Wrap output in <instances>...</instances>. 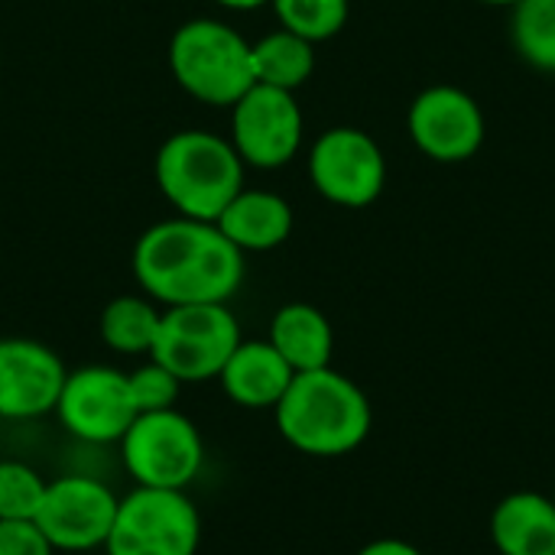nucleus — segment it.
I'll list each match as a JSON object with an SVG mask.
<instances>
[{
    "label": "nucleus",
    "instance_id": "7ed1b4c3",
    "mask_svg": "<svg viewBox=\"0 0 555 555\" xmlns=\"http://www.w3.org/2000/svg\"><path fill=\"white\" fill-rule=\"evenodd\" d=\"M156 185L182 218L215 221L244 189V159L218 133L179 130L156 153Z\"/></svg>",
    "mask_w": 555,
    "mask_h": 555
},
{
    "label": "nucleus",
    "instance_id": "39448f33",
    "mask_svg": "<svg viewBox=\"0 0 555 555\" xmlns=\"http://www.w3.org/2000/svg\"><path fill=\"white\" fill-rule=\"evenodd\" d=\"M241 341V325L228 302L169 306L163 309L150 358L169 367L182 384H202L218 380Z\"/></svg>",
    "mask_w": 555,
    "mask_h": 555
},
{
    "label": "nucleus",
    "instance_id": "cd10ccee",
    "mask_svg": "<svg viewBox=\"0 0 555 555\" xmlns=\"http://www.w3.org/2000/svg\"><path fill=\"white\" fill-rule=\"evenodd\" d=\"M553 501H555V491H553Z\"/></svg>",
    "mask_w": 555,
    "mask_h": 555
},
{
    "label": "nucleus",
    "instance_id": "2eb2a0df",
    "mask_svg": "<svg viewBox=\"0 0 555 555\" xmlns=\"http://www.w3.org/2000/svg\"><path fill=\"white\" fill-rule=\"evenodd\" d=\"M498 555H555V501L537 491H514L491 511Z\"/></svg>",
    "mask_w": 555,
    "mask_h": 555
},
{
    "label": "nucleus",
    "instance_id": "423d86ee",
    "mask_svg": "<svg viewBox=\"0 0 555 555\" xmlns=\"http://www.w3.org/2000/svg\"><path fill=\"white\" fill-rule=\"evenodd\" d=\"M202 517L185 491L133 488L117 501V517L104 543L107 555H195Z\"/></svg>",
    "mask_w": 555,
    "mask_h": 555
},
{
    "label": "nucleus",
    "instance_id": "20e7f679",
    "mask_svg": "<svg viewBox=\"0 0 555 555\" xmlns=\"http://www.w3.org/2000/svg\"><path fill=\"white\" fill-rule=\"evenodd\" d=\"M169 68L185 94L215 107H231L257 85L250 42L221 20L182 23L169 42Z\"/></svg>",
    "mask_w": 555,
    "mask_h": 555
},
{
    "label": "nucleus",
    "instance_id": "4be33fe9",
    "mask_svg": "<svg viewBox=\"0 0 555 555\" xmlns=\"http://www.w3.org/2000/svg\"><path fill=\"white\" fill-rule=\"evenodd\" d=\"M46 485L49 481L26 462H0V520H33Z\"/></svg>",
    "mask_w": 555,
    "mask_h": 555
},
{
    "label": "nucleus",
    "instance_id": "f03ea898",
    "mask_svg": "<svg viewBox=\"0 0 555 555\" xmlns=\"http://www.w3.org/2000/svg\"><path fill=\"white\" fill-rule=\"evenodd\" d=\"M273 416L280 436L312 459L351 455L374 426L367 393L335 367L296 374Z\"/></svg>",
    "mask_w": 555,
    "mask_h": 555
},
{
    "label": "nucleus",
    "instance_id": "6e6552de",
    "mask_svg": "<svg viewBox=\"0 0 555 555\" xmlns=\"http://www.w3.org/2000/svg\"><path fill=\"white\" fill-rule=\"evenodd\" d=\"M309 179L325 202L338 208H367L387 185V156L371 133L332 127L312 143Z\"/></svg>",
    "mask_w": 555,
    "mask_h": 555
},
{
    "label": "nucleus",
    "instance_id": "9b49d317",
    "mask_svg": "<svg viewBox=\"0 0 555 555\" xmlns=\"http://www.w3.org/2000/svg\"><path fill=\"white\" fill-rule=\"evenodd\" d=\"M55 416L72 439L91 446L120 442L130 423L137 420L127 374L104 364L68 371L55 403Z\"/></svg>",
    "mask_w": 555,
    "mask_h": 555
},
{
    "label": "nucleus",
    "instance_id": "f3484780",
    "mask_svg": "<svg viewBox=\"0 0 555 555\" xmlns=\"http://www.w3.org/2000/svg\"><path fill=\"white\" fill-rule=\"evenodd\" d=\"M267 341L280 351V358L296 374L332 367V354H335L332 322L325 319L322 309H315L309 302H289V306L276 309Z\"/></svg>",
    "mask_w": 555,
    "mask_h": 555
},
{
    "label": "nucleus",
    "instance_id": "a878e982",
    "mask_svg": "<svg viewBox=\"0 0 555 555\" xmlns=\"http://www.w3.org/2000/svg\"><path fill=\"white\" fill-rule=\"evenodd\" d=\"M215 3H221V7H228V10H260V7H267L270 0H215Z\"/></svg>",
    "mask_w": 555,
    "mask_h": 555
},
{
    "label": "nucleus",
    "instance_id": "6ab92c4d",
    "mask_svg": "<svg viewBox=\"0 0 555 555\" xmlns=\"http://www.w3.org/2000/svg\"><path fill=\"white\" fill-rule=\"evenodd\" d=\"M163 309L150 296H117L101 312V338L117 354H150Z\"/></svg>",
    "mask_w": 555,
    "mask_h": 555
},
{
    "label": "nucleus",
    "instance_id": "9d476101",
    "mask_svg": "<svg viewBox=\"0 0 555 555\" xmlns=\"http://www.w3.org/2000/svg\"><path fill=\"white\" fill-rule=\"evenodd\" d=\"M231 146L254 169H280L302 146V111L293 91L254 85L231 104Z\"/></svg>",
    "mask_w": 555,
    "mask_h": 555
},
{
    "label": "nucleus",
    "instance_id": "393cba45",
    "mask_svg": "<svg viewBox=\"0 0 555 555\" xmlns=\"http://www.w3.org/2000/svg\"><path fill=\"white\" fill-rule=\"evenodd\" d=\"M358 555H426L423 550H416L413 543L406 540H397V537H380L367 546H361Z\"/></svg>",
    "mask_w": 555,
    "mask_h": 555
},
{
    "label": "nucleus",
    "instance_id": "dca6fc26",
    "mask_svg": "<svg viewBox=\"0 0 555 555\" xmlns=\"http://www.w3.org/2000/svg\"><path fill=\"white\" fill-rule=\"evenodd\" d=\"M218 231L237 250H273L293 234V208L283 195L263 189H241L215 218Z\"/></svg>",
    "mask_w": 555,
    "mask_h": 555
},
{
    "label": "nucleus",
    "instance_id": "f8f14e48",
    "mask_svg": "<svg viewBox=\"0 0 555 555\" xmlns=\"http://www.w3.org/2000/svg\"><path fill=\"white\" fill-rule=\"evenodd\" d=\"M410 140L433 163H468L485 146V111L455 85H433L420 91L406 114Z\"/></svg>",
    "mask_w": 555,
    "mask_h": 555
},
{
    "label": "nucleus",
    "instance_id": "ddd939ff",
    "mask_svg": "<svg viewBox=\"0 0 555 555\" xmlns=\"http://www.w3.org/2000/svg\"><path fill=\"white\" fill-rule=\"evenodd\" d=\"M65 374L62 358L42 341L0 338V420L55 413Z\"/></svg>",
    "mask_w": 555,
    "mask_h": 555
},
{
    "label": "nucleus",
    "instance_id": "412c9836",
    "mask_svg": "<svg viewBox=\"0 0 555 555\" xmlns=\"http://www.w3.org/2000/svg\"><path fill=\"white\" fill-rule=\"evenodd\" d=\"M270 7L283 29L309 42H325L338 36L351 13V0H270Z\"/></svg>",
    "mask_w": 555,
    "mask_h": 555
},
{
    "label": "nucleus",
    "instance_id": "0eeeda50",
    "mask_svg": "<svg viewBox=\"0 0 555 555\" xmlns=\"http://www.w3.org/2000/svg\"><path fill=\"white\" fill-rule=\"evenodd\" d=\"M120 459L137 488L185 491L202 472L205 442L179 410L140 413L120 439Z\"/></svg>",
    "mask_w": 555,
    "mask_h": 555
},
{
    "label": "nucleus",
    "instance_id": "5701e85b",
    "mask_svg": "<svg viewBox=\"0 0 555 555\" xmlns=\"http://www.w3.org/2000/svg\"><path fill=\"white\" fill-rule=\"evenodd\" d=\"M127 384H130V397H133V406H137V416L140 413H159V410H176L179 403V393H182V380L163 367L159 361H146L140 364L137 371L127 374Z\"/></svg>",
    "mask_w": 555,
    "mask_h": 555
},
{
    "label": "nucleus",
    "instance_id": "1a4fd4ad",
    "mask_svg": "<svg viewBox=\"0 0 555 555\" xmlns=\"http://www.w3.org/2000/svg\"><path fill=\"white\" fill-rule=\"evenodd\" d=\"M117 494L88 475H65L46 485V498L33 517L55 553H91L104 550L114 517Z\"/></svg>",
    "mask_w": 555,
    "mask_h": 555
},
{
    "label": "nucleus",
    "instance_id": "a211bd4d",
    "mask_svg": "<svg viewBox=\"0 0 555 555\" xmlns=\"http://www.w3.org/2000/svg\"><path fill=\"white\" fill-rule=\"evenodd\" d=\"M250 55H254L257 85L296 91L315 72V42H309L283 26L267 33L260 42H250Z\"/></svg>",
    "mask_w": 555,
    "mask_h": 555
},
{
    "label": "nucleus",
    "instance_id": "b1692460",
    "mask_svg": "<svg viewBox=\"0 0 555 555\" xmlns=\"http://www.w3.org/2000/svg\"><path fill=\"white\" fill-rule=\"evenodd\" d=\"M0 555H55L33 520H0Z\"/></svg>",
    "mask_w": 555,
    "mask_h": 555
},
{
    "label": "nucleus",
    "instance_id": "aec40b11",
    "mask_svg": "<svg viewBox=\"0 0 555 555\" xmlns=\"http://www.w3.org/2000/svg\"><path fill=\"white\" fill-rule=\"evenodd\" d=\"M511 39L520 59L555 72V0H520L511 7Z\"/></svg>",
    "mask_w": 555,
    "mask_h": 555
},
{
    "label": "nucleus",
    "instance_id": "f257e3e1",
    "mask_svg": "<svg viewBox=\"0 0 555 555\" xmlns=\"http://www.w3.org/2000/svg\"><path fill=\"white\" fill-rule=\"evenodd\" d=\"M133 276L153 302H228L244 283V250L215 221L169 218L146 228L133 247Z\"/></svg>",
    "mask_w": 555,
    "mask_h": 555
},
{
    "label": "nucleus",
    "instance_id": "4468645a",
    "mask_svg": "<svg viewBox=\"0 0 555 555\" xmlns=\"http://www.w3.org/2000/svg\"><path fill=\"white\" fill-rule=\"evenodd\" d=\"M296 371L280 358L270 341H241L224 361L218 384L224 397L244 410H276Z\"/></svg>",
    "mask_w": 555,
    "mask_h": 555
},
{
    "label": "nucleus",
    "instance_id": "bb28decb",
    "mask_svg": "<svg viewBox=\"0 0 555 555\" xmlns=\"http://www.w3.org/2000/svg\"><path fill=\"white\" fill-rule=\"evenodd\" d=\"M478 3H488V7H514L520 0H478Z\"/></svg>",
    "mask_w": 555,
    "mask_h": 555
}]
</instances>
